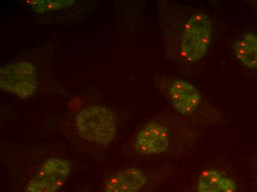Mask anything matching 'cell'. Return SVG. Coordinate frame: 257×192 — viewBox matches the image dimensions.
Masks as SVG:
<instances>
[{"label":"cell","instance_id":"1","mask_svg":"<svg viewBox=\"0 0 257 192\" xmlns=\"http://www.w3.org/2000/svg\"><path fill=\"white\" fill-rule=\"evenodd\" d=\"M158 23L167 56L180 68H196L214 40L212 17L202 9L172 1L158 4Z\"/></svg>","mask_w":257,"mask_h":192},{"label":"cell","instance_id":"2","mask_svg":"<svg viewBox=\"0 0 257 192\" xmlns=\"http://www.w3.org/2000/svg\"><path fill=\"white\" fill-rule=\"evenodd\" d=\"M201 126L180 115H156L142 125L131 142L130 151L137 157L179 158L197 146Z\"/></svg>","mask_w":257,"mask_h":192},{"label":"cell","instance_id":"3","mask_svg":"<svg viewBox=\"0 0 257 192\" xmlns=\"http://www.w3.org/2000/svg\"><path fill=\"white\" fill-rule=\"evenodd\" d=\"M153 84L177 114L202 126L223 124V114L192 83L167 75H158Z\"/></svg>","mask_w":257,"mask_h":192},{"label":"cell","instance_id":"4","mask_svg":"<svg viewBox=\"0 0 257 192\" xmlns=\"http://www.w3.org/2000/svg\"><path fill=\"white\" fill-rule=\"evenodd\" d=\"M75 126L83 140L106 147L112 144L118 133V117L109 107L92 104L78 112Z\"/></svg>","mask_w":257,"mask_h":192},{"label":"cell","instance_id":"5","mask_svg":"<svg viewBox=\"0 0 257 192\" xmlns=\"http://www.w3.org/2000/svg\"><path fill=\"white\" fill-rule=\"evenodd\" d=\"M0 87L23 99L31 98L38 88V73L31 62H11L0 69Z\"/></svg>","mask_w":257,"mask_h":192},{"label":"cell","instance_id":"6","mask_svg":"<svg viewBox=\"0 0 257 192\" xmlns=\"http://www.w3.org/2000/svg\"><path fill=\"white\" fill-rule=\"evenodd\" d=\"M72 171L70 162L61 157H48L39 165L23 192H59Z\"/></svg>","mask_w":257,"mask_h":192},{"label":"cell","instance_id":"7","mask_svg":"<svg viewBox=\"0 0 257 192\" xmlns=\"http://www.w3.org/2000/svg\"><path fill=\"white\" fill-rule=\"evenodd\" d=\"M150 180L147 168L130 166L116 171L103 186V192H142Z\"/></svg>","mask_w":257,"mask_h":192},{"label":"cell","instance_id":"8","mask_svg":"<svg viewBox=\"0 0 257 192\" xmlns=\"http://www.w3.org/2000/svg\"><path fill=\"white\" fill-rule=\"evenodd\" d=\"M236 181L217 168L203 170L195 179L194 192H237Z\"/></svg>","mask_w":257,"mask_h":192},{"label":"cell","instance_id":"9","mask_svg":"<svg viewBox=\"0 0 257 192\" xmlns=\"http://www.w3.org/2000/svg\"><path fill=\"white\" fill-rule=\"evenodd\" d=\"M232 50L241 65L257 75V33H245L238 37Z\"/></svg>","mask_w":257,"mask_h":192},{"label":"cell","instance_id":"10","mask_svg":"<svg viewBox=\"0 0 257 192\" xmlns=\"http://www.w3.org/2000/svg\"><path fill=\"white\" fill-rule=\"evenodd\" d=\"M28 9L37 14L50 13L67 9L75 4L74 0H26Z\"/></svg>","mask_w":257,"mask_h":192}]
</instances>
